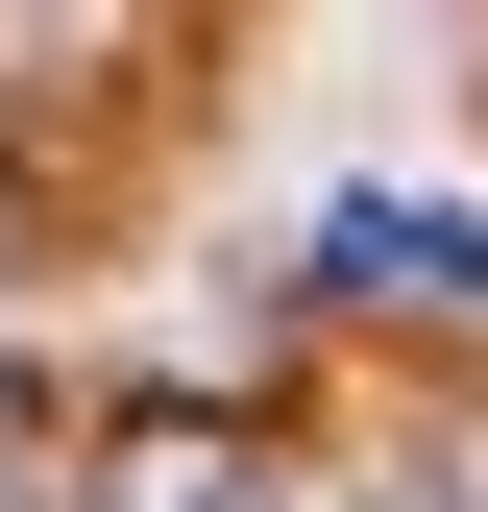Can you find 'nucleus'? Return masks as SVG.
I'll use <instances>...</instances> for the list:
<instances>
[{"instance_id":"nucleus-1","label":"nucleus","mask_w":488,"mask_h":512,"mask_svg":"<svg viewBox=\"0 0 488 512\" xmlns=\"http://www.w3.org/2000/svg\"><path fill=\"white\" fill-rule=\"evenodd\" d=\"M74 512H269V439L196 415V391H147V415L98 439V488H74Z\"/></svg>"},{"instance_id":"nucleus-4","label":"nucleus","mask_w":488,"mask_h":512,"mask_svg":"<svg viewBox=\"0 0 488 512\" xmlns=\"http://www.w3.org/2000/svg\"><path fill=\"white\" fill-rule=\"evenodd\" d=\"M0 269H25V196H0Z\"/></svg>"},{"instance_id":"nucleus-3","label":"nucleus","mask_w":488,"mask_h":512,"mask_svg":"<svg viewBox=\"0 0 488 512\" xmlns=\"http://www.w3.org/2000/svg\"><path fill=\"white\" fill-rule=\"evenodd\" d=\"M25 488H49V464H25V391H0V512H25Z\"/></svg>"},{"instance_id":"nucleus-2","label":"nucleus","mask_w":488,"mask_h":512,"mask_svg":"<svg viewBox=\"0 0 488 512\" xmlns=\"http://www.w3.org/2000/svg\"><path fill=\"white\" fill-rule=\"evenodd\" d=\"M318 269H342V293H440V317H488V220H464V196H342Z\"/></svg>"}]
</instances>
